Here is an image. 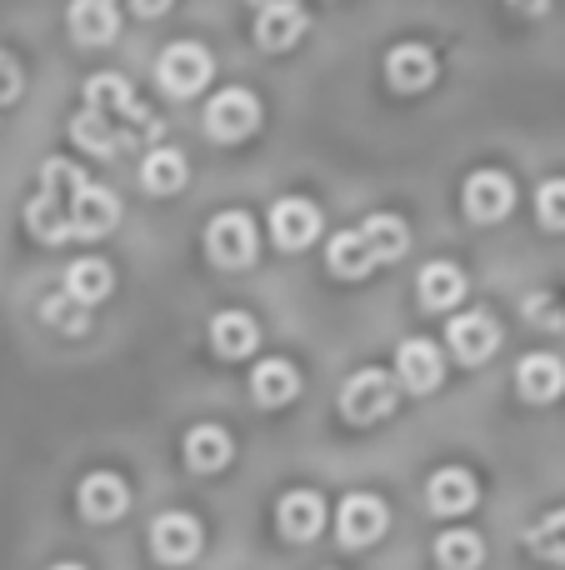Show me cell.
I'll return each mask as SVG.
<instances>
[{
	"mask_svg": "<svg viewBox=\"0 0 565 570\" xmlns=\"http://www.w3.org/2000/svg\"><path fill=\"white\" fill-rule=\"evenodd\" d=\"M86 186L90 180L80 176L70 160H46V166H40V186H36V196H30V206H26V230L30 236L46 240V246L70 240V206H76V196Z\"/></svg>",
	"mask_w": 565,
	"mask_h": 570,
	"instance_id": "obj_1",
	"label": "cell"
},
{
	"mask_svg": "<svg viewBox=\"0 0 565 570\" xmlns=\"http://www.w3.org/2000/svg\"><path fill=\"white\" fill-rule=\"evenodd\" d=\"M86 110H96V116H106V120H116V126L136 130L140 140H150V136L160 130V120L150 116L146 106H140L136 90H130L120 76H96V80H86Z\"/></svg>",
	"mask_w": 565,
	"mask_h": 570,
	"instance_id": "obj_2",
	"label": "cell"
},
{
	"mask_svg": "<svg viewBox=\"0 0 565 570\" xmlns=\"http://www.w3.org/2000/svg\"><path fill=\"white\" fill-rule=\"evenodd\" d=\"M210 76H216V60H210V50L196 46V40H176V46H166V50H160V60H156L160 90H166V96H176V100L206 90Z\"/></svg>",
	"mask_w": 565,
	"mask_h": 570,
	"instance_id": "obj_3",
	"label": "cell"
},
{
	"mask_svg": "<svg viewBox=\"0 0 565 570\" xmlns=\"http://www.w3.org/2000/svg\"><path fill=\"white\" fill-rule=\"evenodd\" d=\"M396 401H400V381H390V375L376 371V365L356 371L346 385H340V415L356 425L386 421V415L396 411Z\"/></svg>",
	"mask_w": 565,
	"mask_h": 570,
	"instance_id": "obj_4",
	"label": "cell"
},
{
	"mask_svg": "<svg viewBox=\"0 0 565 570\" xmlns=\"http://www.w3.org/2000/svg\"><path fill=\"white\" fill-rule=\"evenodd\" d=\"M256 246H260V236L246 210H220L206 226V256L216 261L220 271H246L250 261H256Z\"/></svg>",
	"mask_w": 565,
	"mask_h": 570,
	"instance_id": "obj_5",
	"label": "cell"
},
{
	"mask_svg": "<svg viewBox=\"0 0 565 570\" xmlns=\"http://www.w3.org/2000/svg\"><path fill=\"white\" fill-rule=\"evenodd\" d=\"M256 126H260V100L250 96V90L230 86V90H220V96H210V106H206V136L210 140L236 146V140H246Z\"/></svg>",
	"mask_w": 565,
	"mask_h": 570,
	"instance_id": "obj_6",
	"label": "cell"
},
{
	"mask_svg": "<svg viewBox=\"0 0 565 570\" xmlns=\"http://www.w3.org/2000/svg\"><path fill=\"white\" fill-rule=\"evenodd\" d=\"M386 501L380 495H346L340 501V511H336V535H340V546H350V551H360V546H376L380 535H386Z\"/></svg>",
	"mask_w": 565,
	"mask_h": 570,
	"instance_id": "obj_7",
	"label": "cell"
},
{
	"mask_svg": "<svg viewBox=\"0 0 565 570\" xmlns=\"http://www.w3.org/2000/svg\"><path fill=\"white\" fill-rule=\"evenodd\" d=\"M460 196H466V216L490 226V220L511 216V206H516V180H511L506 170H476Z\"/></svg>",
	"mask_w": 565,
	"mask_h": 570,
	"instance_id": "obj_8",
	"label": "cell"
},
{
	"mask_svg": "<svg viewBox=\"0 0 565 570\" xmlns=\"http://www.w3.org/2000/svg\"><path fill=\"white\" fill-rule=\"evenodd\" d=\"M150 551L160 566H186L200 556V521L186 511H166L150 525Z\"/></svg>",
	"mask_w": 565,
	"mask_h": 570,
	"instance_id": "obj_9",
	"label": "cell"
},
{
	"mask_svg": "<svg viewBox=\"0 0 565 570\" xmlns=\"http://www.w3.org/2000/svg\"><path fill=\"white\" fill-rule=\"evenodd\" d=\"M440 375H446V355H440V345L436 341H406L396 351V381H400V391H410V395H426V391H436L440 385Z\"/></svg>",
	"mask_w": 565,
	"mask_h": 570,
	"instance_id": "obj_10",
	"label": "cell"
},
{
	"mask_svg": "<svg viewBox=\"0 0 565 570\" xmlns=\"http://www.w3.org/2000/svg\"><path fill=\"white\" fill-rule=\"evenodd\" d=\"M446 345H450V355H456L460 365H480V361H490V355H496L500 325L490 321V315H480V311H466V315H456V321H450Z\"/></svg>",
	"mask_w": 565,
	"mask_h": 570,
	"instance_id": "obj_11",
	"label": "cell"
},
{
	"mask_svg": "<svg viewBox=\"0 0 565 570\" xmlns=\"http://www.w3.org/2000/svg\"><path fill=\"white\" fill-rule=\"evenodd\" d=\"M316 236H320V210L310 206V200L286 196L270 206V240H276L280 250H306Z\"/></svg>",
	"mask_w": 565,
	"mask_h": 570,
	"instance_id": "obj_12",
	"label": "cell"
},
{
	"mask_svg": "<svg viewBox=\"0 0 565 570\" xmlns=\"http://www.w3.org/2000/svg\"><path fill=\"white\" fill-rule=\"evenodd\" d=\"M76 501H80V515H86V521H96V525H110V521H120V515L130 511L126 481H120V475H110V471L86 475V481H80V491H76Z\"/></svg>",
	"mask_w": 565,
	"mask_h": 570,
	"instance_id": "obj_13",
	"label": "cell"
},
{
	"mask_svg": "<svg viewBox=\"0 0 565 570\" xmlns=\"http://www.w3.org/2000/svg\"><path fill=\"white\" fill-rule=\"evenodd\" d=\"M116 220H120V200L110 196L106 186H86L76 196V206H70V236L100 240V236H110V230H116Z\"/></svg>",
	"mask_w": 565,
	"mask_h": 570,
	"instance_id": "obj_14",
	"label": "cell"
},
{
	"mask_svg": "<svg viewBox=\"0 0 565 570\" xmlns=\"http://www.w3.org/2000/svg\"><path fill=\"white\" fill-rule=\"evenodd\" d=\"M70 140H76L80 150H90V156H120V150H136L140 136L126 126H116V120L96 116V110H80L76 120H70Z\"/></svg>",
	"mask_w": 565,
	"mask_h": 570,
	"instance_id": "obj_15",
	"label": "cell"
},
{
	"mask_svg": "<svg viewBox=\"0 0 565 570\" xmlns=\"http://www.w3.org/2000/svg\"><path fill=\"white\" fill-rule=\"evenodd\" d=\"M276 525L286 541H316L326 531V501L316 491H286L276 505Z\"/></svg>",
	"mask_w": 565,
	"mask_h": 570,
	"instance_id": "obj_16",
	"label": "cell"
},
{
	"mask_svg": "<svg viewBox=\"0 0 565 570\" xmlns=\"http://www.w3.org/2000/svg\"><path fill=\"white\" fill-rule=\"evenodd\" d=\"M306 36V10L296 0H266L256 16V40L260 50H290Z\"/></svg>",
	"mask_w": 565,
	"mask_h": 570,
	"instance_id": "obj_17",
	"label": "cell"
},
{
	"mask_svg": "<svg viewBox=\"0 0 565 570\" xmlns=\"http://www.w3.org/2000/svg\"><path fill=\"white\" fill-rule=\"evenodd\" d=\"M476 501H480V485H476V475L460 471V465L436 471L430 475V485H426V505L436 515H466Z\"/></svg>",
	"mask_w": 565,
	"mask_h": 570,
	"instance_id": "obj_18",
	"label": "cell"
},
{
	"mask_svg": "<svg viewBox=\"0 0 565 570\" xmlns=\"http://www.w3.org/2000/svg\"><path fill=\"white\" fill-rule=\"evenodd\" d=\"M386 80H390L396 90H406V96L426 90L430 80H436V56H430V46H416V40L396 46V50L386 56Z\"/></svg>",
	"mask_w": 565,
	"mask_h": 570,
	"instance_id": "obj_19",
	"label": "cell"
},
{
	"mask_svg": "<svg viewBox=\"0 0 565 570\" xmlns=\"http://www.w3.org/2000/svg\"><path fill=\"white\" fill-rule=\"evenodd\" d=\"M70 36L80 40V46H106V40H116L120 30V10L116 0H70Z\"/></svg>",
	"mask_w": 565,
	"mask_h": 570,
	"instance_id": "obj_20",
	"label": "cell"
},
{
	"mask_svg": "<svg viewBox=\"0 0 565 570\" xmlns=\"http://www.w3.org/2000/svg\"><path fill=\"white\" fill-rule=\"evenodd\" d=\"M250 395H256V405H290L300 395V375L290 361H260L256 371H250Z\"/></svg>",
	"mask_w": 565,
	"mask_h": 570,
	"instance_id": "obj_21",
	"label": "cell"
},
{
	"mask_svg": "<svg viewBox=\"0 0 565 570\" xmlns=\"http://www.w3.org/2000/svg\"><path fill=\"white\" fill-rule=\"evenodd\" d=\"M356 230H360V240H366V250H370V261H376V266L400 261V256H406V246H410V230H406V220H400V216H366Z\"/></svg>",
	"mask_w": 565,
	"mask_h": 570,
	"instance_id": "obj_22",
	"label": "cell"
},
{
	"mask_svg": "<svg viewBox=\"0 0 565 570\" xmlns=\"http://www.w3.org/2000/svg\"><path fill=\"white\" fill-rule=\"evenodd\" d=\"M516 385H521L526 401L546 405V401H556V395L565 391V365L556 361V355H526L521 371H516Z\"/></svg>",
	"mask_w": 565,
	"mask_h": 570,
	"instance_id": "obj_23",
	"label": "cell"
},
{
	"mask_svg": "<svg viewBox=\"0 0 565 570\" xmlns=\"http://www.w3.org/2000/svg\"><path fill=\"white\" fill-rule=\"evenodd\" d=\"M416 295L426 311H450V305L466 295V276H460V266H450V261H430L416 281Z\"/></svg>",
	"mask_w": 565,
	"mask_h": 570,
	"instance_id": "obj_24",
	"label": "cell"
},
{
	"mask_svg": "<svg viewBox=\"0 0 565 570\" xmlns=\"http://www.w3.org/2000/svg\"><path fill=\"white\" fill-rule=\"evenodd\" d=\"M230 435L220 431V425H196V431L186 435V465L190 471H200V475H216V471H226L230 465Z\"/></svg>",
	"mask_w": 565,
	"mask_h": 570,
	"instance_id": "obj_25",
	"label": "cell"
},
{
	"mask_svg": "<svg viewBox=\"0 0 565 570\" xmlns=\"http://www.w3.org/2000/svg\"><path fill=\"white\" fill-rule=\"evenodd\" d=\"M260 341L256 321H250L246 311H220L216 321H210V345H216V355H226V361H240V355H250Z\"/></svg>",
	"mask_w": 565,
	"mask_h": 570,
	"instance_id": "obj_26",
	"label": "cell"
},
{
	"mask_svg": "<svg viewBox=\"0 0 565 570\" xmlns=\"http://www.w3.org/2000/svg\"><path fill=\"white\" fill-rule=\"evenodd\" d=\"M110 285H116V271H110L106 261H96V256L76 261V266L66 271V295H70V301H80V305L106 301Z\"/></svg>",
	"mask_w": 565,
	"mask_h": 570,
	"instance_id": "obj_27",
	"label": "cell"
},
{
	"mask_svg": "<svg viewBox=\"0 0 565 570\" xmlns=\"http://www.w3.org/2000/svg\"><path fill=\"white\" fill-rule=\"evenodd\" d=\"M326 266L336 271L340 281H360V276H370V271H376V261H370L360 230H340V236L330 240V250H326Z\"/></svg>",
	"mask_w": 565,
	"mask_h": 570,
	"instance_id": "obj_28",
	"label": "cell"
},
{
	"mask_svg": "<svg viewBox=\"0 0 565 570\" xmlns=\"http://www.w3.org/2000/svg\"><path fill=\"white\" fill-rule=\"evenodd\" d=\"M140 186L150 196H176L186 186V156L180 150H150L146 166H140Z\"/></svg>",
	"mask_w": 565,
	"mask_h": 570,
	"instance_id": "obj_29",
	"label": "cell"
},
{
	"mask_svg": "<svg viewBox=\"0 0 565 570\" xmlns=\"http://www.w3.org/2000/svg\"><path fill=\"white\" fill-rule=\"evenodd\" d=\"M486 561V546H480L476 531H446L436 541V566L440 570H480Z\"/></svg>",
	"mask_w": 565,
	"mask_h": 570,
	"instance_id": "obj_30",
	"label": "cell"
},
{
	"mask_svg": "<svg viewBox=\"0 0 565 570\" xmlns=\"http://www.w3.org/2000/svg\"><path fill=\"white\" fill-rule=\"evenodd\" d=\"M526 551L541 556L551 566H565V511H551L546 521H536L526 531Z\"/></svg>",
	"mask_w": 565,
	"mask_h": 570,
	"instance_id": "obj_31",
	"label": "cell"
},
{
	"mask_svg": "<svg viewBox=\"0 0 565 570\" xmlns=\"http://www.w3.org/2000/svg\"><path fill=\"white\" fill-rule=\"evenodd\" d=\"M536 216H541V226H546V230H565V176H556V180H546V186H541Z\"/></svg>",
	"mask_w": 565,
	"mask_h": 570,
	"instance_id": "obj_32",
	"label": "cell"
},
{
	"mask_svg": "<svg viewBox=\"0 0 565 570\" xmlns=\"http://www.w3.org/2000/svg\"><path fill=\"white\" fill-rule=\"evenodd\" d=\"M40 315H46L56 331H86V311H80V301H70L66 291L50 295V301L40 305Z\"/></svg>",
	"mask_w": 565,
	"mask_h": 570,
	"instance_id": "obj_33",
	"label": "cell"
},
{
	"mask_svg": "<svg viewBox=\"0 0 565 570\" xmlns=\"http://www.w3.org/2000/svg\"><path fill=\"white\" fill-rule=\"evenodd\" d=\"M20 86H26V70H20V60L10 56V50H0V110H6L10 100H20Z\"/></svg>",
	"mask_w": 565,
	"mask_h": 570,
	"instance_id": "obj_34",
	"label": "cell"
},
{
	"mask_svg": "<svg viewBox=\"0 0 565 570\" xmlns=\"http://www.w3.org/2000/svg\"><path fill=\"white\" fill-rule=\"evenodd\" d=\"M526 315H536L541 325H561V315H556V301H551V295H536V301H526Z\"/></svg>",
	"mask_w": 565,
	"mask_h": 570,
	"instance_id": "obj_35",
	"label": "cell"
},
{
	"mask_svg": "<svg viewBox=\"0 0 565 570\" xmlns=\"http://www.w3.org/2000/svg\"><path fill=\"white\" fill-rule=\"evenodd\" d=\"M130 10H136L140 20H156V16H166L170 10V0H130Z\"/></svg>",
	"mask_w": 565,
	"mask_h": 570,
	"instance_id": "obj_36",
	"label": "cell"
},
{
	"mask_svg": "<svg viewBox=\"0 0 565 570\" xmlns=\"http://www.w3.org/2000/svg\"><path fill=\"white\" fill-rule=\"evenodd\" d=\"M506 6L516 10V16H546L551 0H506Z\"/></svg>",
	"mask_w": 565,
	"mask_h": 570,
	"instance_id": "obj_37",
	"label": "cell"
},
{
	"mask_svg": "<svg viewBox=\"0 0 565 570\" xmlns=\"http://www.w3.org/2000/svg\"><path fill=\"white\" fill-rule=\"evenodd\" d=\"M50 570H86V566H76V561H60V566H50Z\"/></svg>",
	"mask_w": 565,
	"mask_h": 570,
	"instance_id": "obj_38",
	"label": "cell"
}]
</instances>
